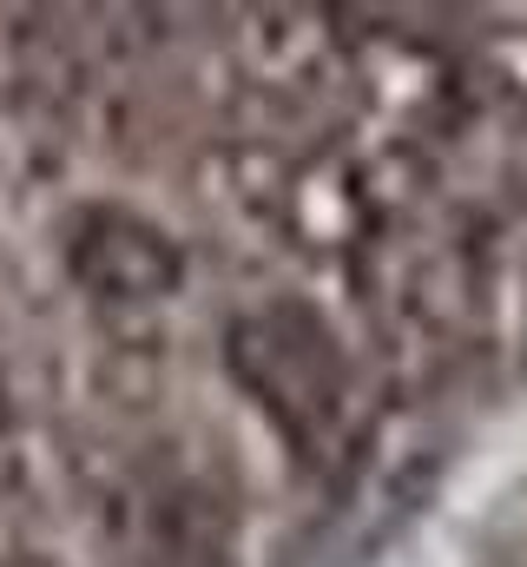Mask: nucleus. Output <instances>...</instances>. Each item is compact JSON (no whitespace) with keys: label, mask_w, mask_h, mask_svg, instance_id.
I'll return each mask as SVG.
<instances>
[]
</instances>
